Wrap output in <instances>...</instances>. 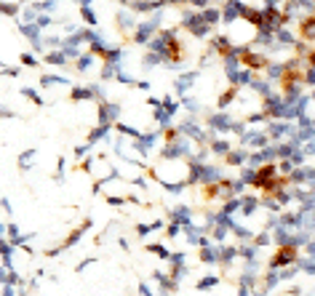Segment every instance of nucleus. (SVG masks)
I'll return each instance as SVG.
<instances>
[{"label": "nucleus", "instance_id": "f257e3e1", "mask_svg": "<svg viewBox=\"0 0 315 296\" xmlns=\"http://www.w3.org/2000/svg\"><path fill=\"white\" fill-rule=\"evenodd\" d=\"M294 256H297V248H281V251L275 254V264H288Z\"/></svg>", "mask_w": 315, "mask_h": 296}, {"label": "nucleus", "instance_id": "f03ea898", "mask_svg": "<svg viewBox=\"0 0 315 296\" xmlns=\"http://www.w3.org/2000/svg\"><path fill=\"white\" fill-rule=\"evenodd\" d=\"M302 38H315V19H310V21L302 24Z\"/></svg>", "mask_w": 315, "mask_h": 296}, {"label": "nucleus", "instance_id": "7ed1b4c3", "mask_svg": "<svg viewBox=\"0 0 315 296\" xmlns=\"http://www.w3.org/2000/svg\"><path fill=\"white\" fill-rule=\"evenodd\" d=\"M243 62H246V64H251V67H264V59L254 56V54H246V56H243Z\"/></svg>", "mask_w": 315, "mask_h": 296}]
</instances>
